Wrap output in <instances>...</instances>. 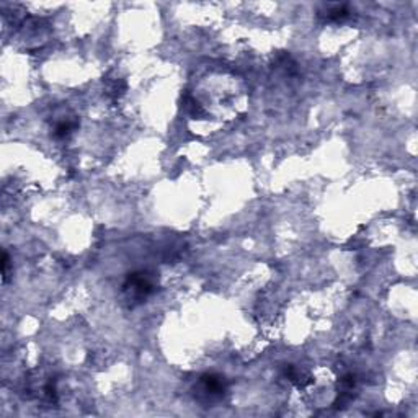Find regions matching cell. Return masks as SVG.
Returning <instances> with one entry per match:
<instances>
[{"label":"cell","instance_id":"cell-2","mask_svg":"<svg viewBox=\"0 0 418 418\" xmlns=\"http://www.w3.org/2000/svg\"><path fill=\"white\" fill-rule=\"evenodd\" d=\"M74 128H75V123H69V121L59 123V124L56 126V129H54V136L64 139V137H67V136L71 134Z\"/></svg>","mask_w":418,"mask_h":418},{"label":"cell","instance_id":"cell-1","mask_svg":"<svg viewBox=\"0 0 418 418\" xmlns=\"http://www.w3.org/2000/svg\"><path fill=\"white\" fill-rule=\"evenodd\" d=\"M201 384L204 386V390L211 396H222L225 390V384L221 376L216 374H206L201 378Z\"/></svg>","mask_w":418,"mask_h":418}]
</instances>
